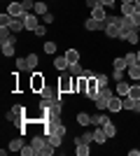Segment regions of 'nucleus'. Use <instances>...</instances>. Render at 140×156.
<instances>
[{
	"instance_id": "nucleus-8",
	"label": "nucleus",
	"mask_w": 140,
	"mask_h": 156,
	"mask_svg": "<svg viewBox=\"0 0 140 156\" xmlns=\"http://www.w3.org/2000/svg\"><path fill=\"white\" fill-rule=\"evenodd\" d=\"M107 121H112L107 112H98V110H96V114H91V126H93V128H98V126H105Z\"/></svg>"
},
{
	"instance_id": "nucleus-49",
	"label": "nucleus",
	"mask_w": 140,
	"mask_h": 156,
	"mask_svg": "<svg viewBox=\"0 0 140 156\" xmlns=\"http://www.w3.org/2000/svg\"><path fill=\"white\" fill-rule=\"evenodd\" d=\"M135 5H140V0H135Z\"/></svg>"
},
{
	"instance_id": "nucleus-24",
	"label": "nucleus",
	"mask_w": 140,
	"mask_h": 156,
	"mask_svg": "<svg viewBox=\"0 0 140 156\" xmlns=\"http://www.w3.org/2000/svg\"><path fill=\"white\" fill-rule=\"evenodd\" d=\"M77 124L84 126V128H87V126H91V114H87V112H80V114H77Z\"/></svg>"
},
{
	"instance_id": "nucleus-27",
	"label": "nucleus",
	"mask_w": 140,
	"mask_h": 156,
	"mask_svg": "<svg viewBox=\"0 0 140 156\" xmlns=\"http://www.w3.org/2000/svg\"><path fill=\"white\" fill-rule=\"evenodd\" d=\"M66 58H68V63H77V61H80V51H77V49H68Z\"/></svg>"
},
{
	"instance_id": "nucleus-36",
	"label": "nucleus",
	"mask_w": 140,
	"mask_h": 156,
	"mask_svg": "<svg viewBox=\"0 0 140 156\" xmlns=\"http://www.w3.org/2000/svg\"><path fill=\"white\" fill-rule=\"evenodd\" d=\"M42 49H45V54H56V42H52V40H49V42H45V47H42Z\"/></svg>"
},
{
	"instance_id": "nucleus-47",
	"label": "nucleus",
	"mask_w": 140,
	"mask_h": 156,
	"mask_svg": "<svg viewBox=\"0 0 140 156\" xmlns=\"http://www.w3.org/2000/svg\"><path fill=\"white\" fill-rule=\"evenodd\" d=\"M128 156H140V149H128Z\"/></svg>"
},
{
	"instance_id": "nucleus-16",
	"label": "nucleus",
	"mask_w": 140,
	"mask_h": 156,
	"mask_svg": "<svg viewBox=\"0 0 140 156\" xmlns=\"http://www.w3.org/2000/svg\"><path fill=\"white\" fill-rule=\"evenodd\" d=\"M126 75L133 79V82H138V79H140V63H138V61H135V63H131V65L126 68Z\"/></svg>"
},
{
	"instance_id": "nucleus-43",
	"label": "nucleus",
	"mask_w": 140,
	"mask_h": 156,
	"mask_svg": "<svg viewBox=\"0 0 140 156\" xmlns=\"http://www.w3.org/2000/svg\"><path fill=\"white\" fill-rule=\"evenodd\" d=\"M16 70H23V72H26V58H16Z\"/></svg>"
},
{
	"instance_id": "nucleus-29",
	"label": "nucleus",
	"mask_w": 140,
	"mask_h": 156,
	"mask_svg": "<svg viewBox=\"0 0 140 156\" xmlns=\"http://www.w3.org/2000/svg\"><path fill=\"white\" fill-rule=\"evenodd\" d=\"M128 96L133 98V100H140V84H138V82H133V84H131V91H128Z\"/></svg>"
},
{
	"instance_id": "nucleus-18",
	"label": "nucleus",
	"mask_w": 140,
	"mask_h": 156,
	"mask_svg": "<svg viewBox=\"0 0 140 156\" xmlns=\"http://www.w3.org/2000/svg\"><path fill=\"white\" fill-rule=\"evenodd\" d=\"M54 68H56L59 72H63V70H68V68H70V63H68L66 56H56V58H54Z\"/></svg>"
},
{
	"instance_id": "nucleus-17",
	"label": "nucleus",
	"mask_w": 140,
	"mask_h": 156,
	"mask_svg": "<svg viewBox=\"0 0 140 156\" xmlns=\"http://www.w3.org/2000/svg\"><path fill=\"white\" fill-rule=\"evenodd\" d=\"M110 137L105 135V130H103V126H98V128L93 130V142H98V144H105Z\"/></svg>"
},
{
	"instance_id": "nucleus-28",
	"label": "nucleus",
	"mask_w": 140,
	"mask_h": 156,
	"mask_svg": "<svg viewBox=\"0 0 140 156\" xmlns=\"http://www.w3.org/2000/svg\"><path fill=\"white\" fill-rule=\"evenodd\" d=\"M103 130H105V135H107V137H114V135H117V126H114L112 121H107V124L103 126Z\"/></svg>"
},
{
	"instance_id": "nucleus-37",
	"label": "nucleus",
	"mask_w": 140,
	"mask_h": 156,
	"mask_svg": "<svg viewBox=\"0 0 140 156\" xmlns=\"http://www.w3.org/2000/svg\"><path fill=\"white\" fill-rule=\"evenodd\" d=\"M126 77H128L126 70H114L112 72V79H114V82H121V79H126Z\"/></svg>"
},
{
	"instance_id": "nucleus-23",
	"label": "nucleus",
	"mask_w": 140,
	"mask_h": 156,
	"mask_svg": "<svg viewBox=\"0 0 140 156\" xmlns=\"http://www.w3.org/2000/svg\"><path fill=\"white\" fill-rule=\"evenodd\" d=\"M135 2H121V16H131V14L135 12Z\"/></svg>"
},
{
	"instance_id": "nucleus-41",
	"label": "nucleus",
	"mask_w": 140,
	"mask_h": 156,
	"mask_svg": "<svg viewBox=\"0 0 140 156\" xmlns=\"http://www.w3.org/2000/svg\"><path fill=\"white\" fill-rule=\"evenodd\" d=\"M35 37H45V33H47V28H45V23H40V26H38V28H35Z\"/></svg>"
},
{
	"instance_id": "nucleus-31",
	"label": "nucleus",
	"mask_w": 140,
	"mask_h": 156,
	"mask_svg": "<svg viewBox=\"0 0 140 156\" xmlns=\"http://www.w3.org/2000/svg\"><path fill=\"white\" fill-rule=\"evenodd\" d=\"M14 51H16V49H14V44H2V56H5V58H12Z\"/></svg>"
},
{
	"instance_id": "nucleus-48",
	"label": "nucleus",
	"mask_w": 140,
	"mask_h": 156,
	"mask_svg": "<svg viewBox=\"0 0 140 156\" xmlns=\"http://www.w3.org/2000/svg\"><path fill=\"white\" fill-rule=\"evenodd\" d=\"M135 56H138V63H140V49H138V54H135Z\"/></svg>"
},
{
	"instance_id": "nucleus-20",
	"label": "nucleus",
	"mask_w": 140,
	"mask_h": 156,
	"mask_svg": "<svg viewBox=\"0 0 140 156\" xmlns=\"http://www.w3.org/2000/svg\"><path fill=\"white\" fill-rule=\"evenodd\" d=\"M126 68H128L126 56H117V58L112 61V70H126Z\"/></svg>"
},
{
	"instance_id": "nucleus-35",
	"label": "nucleus",
	"mask_w": 140,
	"mask_h": 156,
	"mask_svg": "<svg viewBox=\"0 0 140 156\" xmlns=\"http://www.w3.org/2000/svg\"><path fill=\"white\" fill-rule=\"evenodd\" d=\"M12 19H14V16L9 12H2V14H0V26H9V21H12Z\"/></svg>"
},
{
	"instance_id": "nucleus-6",
	"label": "nucleus",
	"mask_w": 140,
	"mask_h": 156,
	"mask_svg": "<svg viewBox=\"0 0 140 156\" xmlns=\"http://www.w3.org/2000/svg\"><path fill=\"white\" fill-rule=\"evenodd\" d=\"M0 44H16V33H12L9 26L0 28Z\"/></svg>"
},
{
	"instance_id": "nucleus-1",
	"label": "nucleus",
	"mask_w": 140,
	"mask_h": 156,
	"mask_svg": "<svg viewBox=\"0 0 140 156\" xmlns=\"http://www.w3.org/2000/svg\"><path fill=\"white\" fill-rule=\"evenodd\" d=\"M103 30H105V37L110 40H119L121 28H119V16H107L103 21Z\"/></svg>"
},
{
	"instance_id": "nucleus-39",
	"label": "nucleus",
	"mask_w": 140,
	"mask_h": 156,
	"mask_svg": "<svg viewBox=\"0 0 140 156\" xmlns=\"http://www.w3.org/2000/svg\"><path fill=\"white\" fill-rule=\"evenodd\" d=\"M19 154H23V156H35V149H33V144H28V147L23 144V149H21Z\"/></svg>"
},
{
	"instance_id": "nucleus-11",
	"label": "nucleus",
	"mask_w": 140,
	"mask_h": 156,
	"mask_svg": "<svg viewBox=\"0 0 140 156\" xmlns=\"http://www.w3.org/2000/svg\"><path fill=\"white\" fill-rule=\"evenodd\" d=\"M7 12L12 14V16H23V14H26V9H23V2L14 0V2H9V5H7Z\"/></svg>"
},
{
	"instance_id": "nucleus-13",
	"label": "nucleus",
	"mask_w": 140,
	"mask_h": 156,
	"mask_svg": "<svg viewBox=\"0 0 140 156\" xmlns=\"http://www.w3.org/2000/svg\"><path fill=\"white\" fill-rule=\"evenodd\" d=\"M91 16H93L96 21H100V23H103V21L107 19V7H103V5L93 7V9H91Z\"/></svg>"
},
{
	"instance_id": "nucleus-2",
	"label": "nucleus",
	"mask_w": 140,
	"mask_h": 156,
	"mask_svg": "<svg viewBox=\"0 0 140 156\" xmlns=\"http://www.w3.org/2000/svg\"><path fill=\"white\" fill-rule=\"evenodd\" d=\"M23 119H26V107H23V105H14L12 110L7 112V121H12V124H16V126H19Z\"/></svg>"
},
{
	"instance_id": "nucleus-34",
	"label": "nucleus",
	"mask_w": 140,
	"mask_h": 156,
	"mask_svg": "<svg viewBox=\"0 0 140 156\" xmlns=\"http://www.w3.org/2000/svg\"><path fill=\"white\" fill-rule=\"evenodd\" d=\"M121 100H124V110L133 112V105H135V100H133V98H131V96H124Z\"/></svg>"
},
{
	"instance_id": "nucleus-4",
	"label": "nucleus",
	"mask_w": 140,
	"mask_h": 156,
	"mask_svg": "<svg viewBox=\"0 0 140 156\" xmlns=\"http://www.w3.org/2000/svg\"><path fill=\"white\" fill-rule=\"evenodd\" d=\"M56 86H59L61 93H75V77L73 75H61Z\"/></svg>"
},
{
	"instance_id": "nucleus-19",
	"label": "nucleus",
	"mask_w": 140,
	"mask_h": 156,
	"mask_svg": "<svg viewBox=\"0 0 140 156\" xmlns=\"http://www.w3.org/2000/svg\"><path fill=\"white\" fill-rule=\"evenodd\" d=\"M100 28H103V23H100V21H96L93 16L84 21V30H89V33H93V30H100Z\"/></svg>"
},
{
	"instance_id": "nucleus-9",
	"label": "nucleus",
	"mask_w": 140,
	"mask_h": 156,
	"mask_svg": "<svg viewBox=\"0 0 140 156\" xmlns=\"http://www.w3.org/2000/svg\"><path fill=\"white\" fill-rule=\"evenodd\" d=\"M124 110V100H121V96H117L114 93L112 98H110V105H107V112H112V114H117V112Z\"/></svg>"
},
{
	"instance_id": "nucleus-5",
	"label": "nucleus",
	"mask_w": 140,
	"mask_h": 156,
	"mask_svg": "<svg viewBox=\"0 0 140 156\" xmlns=\"http://www.w3.org/2000/svg\"><path fill=\"white\" fill-rule=\"evenodd\" d=\"M119 28H121L119 40H126V35H128V33L138 30V26H135L133 21H131V16H121V14H119Z\"/></svg>"
},
{
	"instance_id": "nucleus-44",
	"label": "nucleus",
	"mask_w": 140,
	"mask_h": 156,
	"mask_svg": "<svg viewBox=\"0 0 140 156\" xmlns=\"http://www.w3.org/2000/svg\"><path fill=\"white\" fill-rule=\"evenodd\" d=\"M84 2H87L89 9H93V7H98V5H100V0H84Z\"/></svg>"
},
{
	"instance_id": "nucleus-12",
	"label": "nucleus",
	"mask_w": 140,
	"mask_h": 156,
	"mask_svg": "<svg viewBox=\"0 0 140 156\" xmlns=\"http://www.w3.org/2000/svg\"><path fill=\"white\" fill-rule=\"evenodd\" d=\"M89 89V77L80 75V77H75V93H87Z\"/></svg>"
},
{
	"instance_id": "nucleus-45",
	"label": "nucleus",
	"mask_w": 140,
	"mask_h": 156,
	"mask_svg": "<svg viewBox=\"0 0 140 156\" xmlns=\"http://www.w3.org/2000/svg\"><path fill=\"white\" fill-rule=\"evenodd\" d=\"M114 2H117V0H100V5H103V7H112Z\"/></svg>"
},
{
	"instance_id": "nucleus-25",
	"label": "nucleus",
	"mask_w": 140,
	"mask_h": 156,
	"mask_svg": "<svg viewBox=\"0 0 140 156\" xmlns=\"http://www.w3.org/2000/svg\"><path fill=\"white\" fill-rule=\"evenodd\" d=\"M68 72H70L73 77H80L82 72H84V68H82V65H80V61H77V63H70V68H68Z\"/></svg>"
},
{
	"instance_id": "nucleus-50",
	"label": "nucleus",
	"mask_w": 140,
	"mask_h": 156,
	"mask_svg": "<svg viewBox=\"0 0 140 156\" xmlns=\"http://www.w3.org/2000/svg\"><path fill=\"white\" fill-rule=\"evenodd\" d=\"M138 33H140V26H138Z\"/></svg>"
},
{
	"instance_id": "nucleus-10",
	"label": "nucleus",
	"mask_w": 140,
	"mask_h": 156,
	"mask_svg": "<svg viewBox=\"0 0 140 156\" xmlns=\"http://www.w3.org/2000/svg\"><path fill=\"white\" fill-rule=\"evenodd\" d=\"M45 142H47V133L35 135L33 140H31V144H33V149H35V156H42V147H45Z\"/></svg>"
},
{
	"instance_id": "nucleus-7",
	"label": "nucleus",
	"mask_w": 140,
	"mask_h": 156,
	"mask_svg": "<svg viewBox=\"0 0 140 156\" xmlns=\"http://www.w3.org/2000/svg\"><path fill=\"white\" fill-rule=\"evenodd\" d=\"M23 26H26V30L33 33L35 28L40 26V16H38L35 12H26V14H23Z\"/></svg>"
},
{
	"instance_id": "nucleus-40",
	"label": "nucleus",
	"mask_w": 140,
	"mask_h": 156,
	"mask_svg": "<svg viewBox=\"0 0 140 156\" xmlns=\"http://www.w3.org/2000/svg\"><path fill=\"white\" fill-rule=\"evenodd\" d=\"M54 21H56V16H54L52 12H47L45 16H42V23H45V26H47V23H54Z\"/></svg>"
},
{
	"instance_id": "nucleus-15",
	"label": "nucleus",
	"mask_w": 140,
	"mask_h": 156,
	"mask_svg": "<svg viewBox=\"0 0 140 156\" xmlns=\"http://www.w3.org/2000/svg\"><path fill=\"white\" fill-rule=\"evenodd\" d=\"M89 151H91V149H89V144L75 137V154H77V156H89Z\"/></svg>"
},
{
	"instance_id": "nucleus-42",
	"label": "nucleus",
	"mask_w": 140,
	"mask_h": 156,
	"mask_svg": "<svg viewBox=\"0 0 140 156\" xmlns=\"http://www.w3.org/2000/svg\"><path fill=\"white\" fill-rule=\"evenodd\" d=\"M33 7H35V0H23V9L26 12H33Z\"/></svg>"
},
{
	"instance_id": "nucleus-22",
	"label": "nucleus",
	"mask_w": 140,
	"mask_h": 156,
	"mask_svg": "<svg viewBox=\"0 0 140 156\" xmlns=\"http://www.w3.org/2000/svg\"><path fill=\"white\" fill-rule=\"evenodd\" d=\"M33 12H35V14H38V16L42 19V16H45V14L49 12V9H47V2H45V0H38V2H35V7H33Z\"/></svg>"
},
{
	"instance_id": "nucleus-46",
	"label": "nucleus",
	"mask_w": 140,
	"mask_h": 156,
	"mask_svg": "<svg viewBox=\"0 0 140 156\" xmlns=\"http://www.w3.org/2000/svg\"><path fill=\"white\" fill-rule=\"evenodd\" d=\"M133 112H135V114H140V100H135V105H133Z\"/></svg>"
},
{
	"instance_id": "nucleus-26",
	"label": "nucleus",
	"mask_w": 140,
	"mask_h": 156,
	"mask_svg": "<svg viewBox=\"0 0 140 156\" xmlns=\"http://www.w3.org/2000/svg\"><path fill=\"white\" fill-rule=\"evenodd\" d=\"M7 147H9V151H21V149H23V140H21V137H14Z\"/></svg>"
},
{
	"instance_id": "nucleus-3",
	"label": "nucleus",
	"mask_w": 140,
	"mask_h": 156,
	"mask_svg": "<svg viewBox=\"0 0 140 156\" xmlns=\"http://www.w3.org/2000/svg\"><path fill=\"white\" fill-rule=\"evenodd\" d=\"M47 86V82H45V75L42 72H38V70H33L31 72V91L33 93H42V89Z\"/></svg>"
},
{
	"instance_id": "nucleus-14",
	"label": "nucleus",
	"mask_w": 140,
	"mask_h": 156,
	"mask_svg": "<svg viewBox=\"0 0 140 156\" xmlns=\"http://www.w3.org/2000/svg\"><path fill=\"white\" fill-rule=\"evenodd\" d=\"M38 63H40V56L38 54H28L26 56V72H33L38 68Z\"/></svg>"
},
{
	"instance_id": "nucleus-32",
	"label": "nucleus",
	"mask_w": 140,
	"mask_h": 156,
	"mask_svg": "<svg viewBox=\"0 0 140 156\" xmlns=\"http://www.w3.org/2000/svg\"><path fill=\"white\" fill-rule=\"evenodd\" d=\"M96 82H98V86L103 89V86L110 84V77H107V75H103V72H98V75H96Z\"/></svg>"
},
{
	"instance_id": "nucleus-30",
	"label": "nucleus",
	"mask_w": 140,
	"mask_h": 156,
	"mask_svg": "<svg viewBox=\"0 0 140 156\" xmlns=\"http://www.w3.org/2000/svg\"><path fill=\"white\" fill-rule=\"evenodd\" d=\"M77 140H82V142H93V130H84V133H80L77 135Z\"/></svg>"
},
{
	"instance_id": "nucleus-38",
	"label": "nucleus",
	"mask_w": 140,
	"mask_h": 156,
	"mask_svg": "<svg viewBox=\"0 0 140 156\" xmlns=\"http://www.w3.org/2000/svg\"><path fill=\"white\" fill-rule=\"evenodd\" d=\"M138 40H140V33L138 30H133V33H128V35H126V42H131V44H135Z\"/></svg>"
},
{
	"instance_id": "nucleus-21",
	"label": "nucleus",
	"mask_w": 140,
	"mask_h": 156,
	"mask_svg": "<svg viewBox=\"0 0 140 156\" xmlns=\"http://www.w3.org/2000/svg\"><path fill=\"white\" fill-rule=\"evenodd\" d=\"M128 91H131V84H128V82H124V79H121V82H117V91H114L117 96L124 98V96H128Z\"/></svg>"
},
{
	"instance_id": "nucleus-33",
	"label": "nucleus",
	"mask_w": 140,
	"mask_h": 156,
	"mask_svg": "<svg viewBox=\"0 0 140 156\" xmlns=\"http://www.w3.org/2000/svg\"><path fill=\"white\" fill-rule=\"evenodd\" d=\"M54 151H56V147H54V144L49 142V140H47V142H45V147H42V156H52Z\"/></svg>"
}]
</instances>
